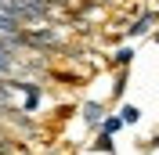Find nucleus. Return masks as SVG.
<instances>
[{
	"label": "nucleus",
	"instance_id": "obj_1",
	"mask_svg": "<svg viewBox=\"0 0 159 155\" xmlns=\"http://www.w3.org/2000/svg\"><path fill=\"white\" fill-rule=\"evenodd\" d=\"M156 22H159V7H148V11H141L138 18L127 25V33H123V36H130V40H134V36H145V33L156 29Z\"/></svg>",
	"mask_w": 159,
	"mask_h": 155
},
{
	"label": "nucleus",
	"instance_id": "obj_2",
	"mask_svg": "<svg viewBox=\"0 0 159 155\" xmlns=\"http://www.w3.org/2000/svg\"><path fill=\"white\" fill-rule=\"evenodd\" d=\"M101 119H105V105H101V101H87V105H83V123L98 130Z\"/></svg>",
	"mask_w": 159,
	"mask_h": 155
},
{
	"label": "nucleus",
	"instance_id": "obj_3",
	"mask_svg": "<svg viewBox=\"0 0 159 155\" xmlns=\"http://www.w3.org/2000/svg\"><path fill=\"white\" fill-rule=\"evenodd\" d=\"M134 54H138V51H134V47H127V43H123V47H116V51H112L109 65H112V69H130V61H134Z\"/></svg>",
	"mask_w": 159,
	"mask_h": 155
},
{
	"label": "nucleus",
	"instance_id": "obj_4",
	"mask_svg": "<svg viewBox=\"0 0 159 155\" xmlns=\"http://www.w3.org/2000/svg\"><path fill=\"white\" fill-rule=\"evenodd\" d=\"M90 152L112 155V152H116V141H112V134H98V141H90Z\"/></svg>",
	"mask_w": 159,
	"mask_h": 155
},
{
	"label": "nucleus",
	"instance_id": "obj_5",
	"mask_svg": "<svg viewBox=\"0 0 159 155\" xmlns=\"http://www.w3.org/2000/svg\"><path fill=\"white\" fill-rule=\"evenodd\" d=\"M119 119H123V126L141 123V108H138V105H123V108H119Z\"/></svg>",
	"mask_w": 159,
	"mask_h": 155
},
{
	"label": "nucleus",
	"instance_id": "obj_6",
	"mask_svg": "<svg viewBox=\"0 0 159 155\" xmlns=\"http://www.w3.org/2000/svg\"><path fill=\"white\" fill-rule=\"evenodd\" d=\"M98 130H101V134H119V130H123V119L105 112V119H101V126H98Z\"/></svg>",
	"mask_w": 159,
	"mask_h": 155
},
{
	"label": "nucleus",
	"instance_id": "obj_7",
	"mask_svg": "<svg viewBox=\"0 0 159 155\" xmlns=\"http://www.w3.org/2000/svg\"><path fill=\"white\" fill-rule=\"evenodd\" d=\"M123 94H127V69H119V72H116V83H112V97L119 101Z\"/></svg>",
	"mask_w": 159,
	"mask_h": 155
},
{
	"label": "nucleus",
	"instance_id": "obj_8",
	"mask_svg": "<svg viewBox=\"0 0 159 155\" xmlns=\"http://www.w3.org/2000/svg\"><path fill=\"white\" fill-rule=\"evenodd\" d=\"M152 40H156V43H159V29H156V36H152Z\"/></svg>",
	"mask_w": 159,
	"mask_h": 155
},
{
	"label": "nucleus",
	"instance_id": "obj_9",
	"mask_svg": "<svg viewBox=\"0 0 159 155\" xmlns=\"http://www.w3.org/2000/svg\"><path fill=\"white\" fill-rule=\"evenodd\" d=\"M152 4H159V0H152Z\"/></svg>",
	"mask_w": 159,
	"mask_h": 155
}]
</instances>
